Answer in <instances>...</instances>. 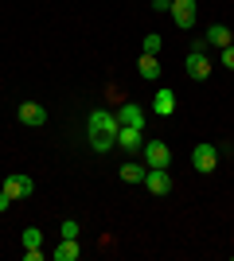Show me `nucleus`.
I'll return each mask as SVG.
<instances>
[{
  "instance_id": "a211bd4d",
  "label": "nucleus",
  "mask_w": 234,
  "mask_h": 261,
  "mask_svg": "<svg viewBox=\"0 0 234 261\" xmlns=\"http://www.w3.org/2000/svg\"><path fill=\"white\" fill-rule=\"evenodd\" d=\"M78 234H82V226H78L74 218H67V222H63V238H78Z\"/></svg>"
},
{
  "instance_id": "ddd939ff",
  "label": "nucleus",
  "mask_w": 234,
  "mask_h": 261,
  "mask_svg": "<svg viewBox=\"0 0 234 261\" xmlns=\"http://www.w3.org/2000/svg\"><path fill=\"white\" fill-rule=\"evenodd\" d=\"M78 253H82L78 238H63V242L55 246V261H78Z\"/></svg>"
},
{
  "instance_id": "6e6552de",
  "label": "nucleus",
  "mask_w": 234,
  "mask_h": 261,
  "mask_svg": "<svg viewBox=\"0 0 234 261\" xmlns=\"http://www.w3.org/2000/svg\"><path fill=\"white\" fill-rule=\"evenodd\" d=\"M16 117H20V125H47V109L39 106V101H23L20 109H16Z\"/></svg>"
},
{
  "instance_id": "2eb2a0df",
  "label": "nucleus",
  "mask_w": 234,
  "mask_h": 261,
  "mask_svg": "<svg viewBox=\"0 0 234 261\" xmlns=\"http://www.w3.org/2000/svg\"><path fill=\"white\" fill-rule=\"evenodd\" d=\"M145 164H121V179L125 184H145Z\"/></svg>"
},
{
  "instance_id": "f3484780",
  "label": "nucleus",
  "mask_w": 234,
  "mask_h": 261,
  "mask_svg": "<svg viewBox=\"0 0 234 261\" xmlns=\"http://www.w3.org/2000/svg\"><path fill=\"white\" fill-rule=\"evenodd\" d=\"M160 47H164V39H160L156 32H148V35H145V55H156Z\"/></svg>"
},
{
  "instance_id": "0eeeda50",
  "label": "nucleus",
  "mask_w": 234,
  "mask_h": 261,
  "mask_svg": "<svg viewBox=\"0 0 234 261\" xmlns=\"http://www.w3.org/2000/svg\"><path fill=\"white\" fill-rule=\"evenodd\" d=\"M188 74L195 78V82H207V78H211V59H207V51L188 55Z\"/></svg>"
},
{
  "instance_id": "f257e3e1",
  "label": "nucleus",
  "mask_w": 234,
  "mask_h": 261,
  "mask_svg": "<svg viewBox=\"0 0 234 261\" xmlns=\"http://www.w3.org/2000/svg\"><path fill=\"white\" fill-rule=\"evenodd\" d=\"M117 113H110V109H94L86 117V141L94 152H113L117 148Z\"/></svg>"
},
{
  "instance_id": "dca6fc26",
  "label": "nucleus",
  "mask_w": 234,
  "mask_h": 261,
  "mask_svg": "<svg viewBox=\"0 0 234 261\" xmlns=\"http://www.w3.org/2000/svg\"><path fill=\"white\" fill-rule=\"evenodd\" d=\"M23 246H28V250H35V246H43V234H39L35 226H28V230H23Z\"/></svg>"
},
{
  "instance_id": "412c9836",
  "label": "nucleus",
  "mask_w": 234,
  "mask_h": 261,
  "mask_svg": "<svg viewBox=\"0 0 234 261\" xmlns=\"http://www.w3.org/2000/svg\"><path fill=\"white\" fill-rule=\"evenodd\" d=\"M8 203H12V195L4 191V187H0V211H8Z\"/></svg>"
},
{
  "instance_id": "9b49d317",
  "label": "nucleus",
  "mask_w": 234,
  "mask_h": 261,
  "mask_svg": "<svg viewBox=\"0 0 234 261\" xmlns=\"http://www.w3.org/2000/svg\"><path fill=\"white\" fill-rule=\"evenodd\" d=\"M203 39H207V47H226V43H234V32L226 28V23H211Z\"/></svg>"
},
{
  "instance_id": "f8f14e48",
  "label": "nucleus",
  "mask_w": 234,
  "mask_h": 261,
  "mask_svg": "<svg viewBox=\"0 0 234 261\" xmlns=\"http://www.w3.org/2000/svg\"><path fill=\"white\" fill-rule=\"evenodd\" d=\"M152 109L160 113V117H172V113H176V90H156Z\"/></svg>"
},
{
  "instance_id": "9d476101",
  "label": "nucleus",
  "mask_w": 234,
  "mask_h": 261,
  "mask_svg": "<svg viewBox=\"0 0 234 261\" xmlns=\"http://www.w3.org/2000/svg\"><path fill=\"white\" fill-rule=\"evenodd\" d=\"M0 187H4V191H8L12 199H28V195L35 191V184L28 179V175H8V179H4Z\"/></svg>"
},
{
  "instance_id": "4468645a",
  "label": "nucleus",
  "mask_w": 234,
  "mask_h": 261,
  "mask_svg": "<svg viewBox=\"0 0 234 261\" xmlns=\"http://www.w3.org/2000/svg\"><path fill=\"white\" fill-rule=\"evenodd\" d=\"M137 74L145 78V82H156V78H160V63H156V55H141V63H137Z\"/></svg>"
},
{
  "instance_id": "39448f33",
  "label": "nucleus",
  "mask_w": 234,
  "mask_h": 261,
  "mask_svg": "<svg viewBox=\"0 0 234 261\" xmlns=\"http://www.w3.org/2000/svg\"><path fill=\"white\" fill-rule=\"evenodd\" d=\"M172 20H176L179 32L195 28V0H172Z\"/></svg>"
},
{
  "instance_id": "f03ea898",
  "label": "nucleus",
  "mask_w": 234,
  "mask_h": 261,
  "mask_svg": "<svg viewBox=\"0 0 234 261\" xmlns=\"http://www.w3.org/2000/svg\"><path fill=\"white\" fill-rule=\"evenodd\" d=\"M141 156H145V168H168V164H172V152H168L164 141H148L145 148H141Z\"/></svg>"
},
{
  "instance_id": "6ab92c4d",
  "label": "nucleus",
  "mask_w": 234,
  "mask_h": 261,
  "mask_svg": "<svg viewBox=\"0 0 234 261\" xmlns=\"http://www.w3.org/2000/svg\"><path fill=\"white\" fill-rule=\"evenodd\" d=\"M223 66H230V70H234V43L223 47Z\"/></svg>"
},
{
  "instance_id": "423d86ee",
  "label": "nucleus",
  "mask_w": 234,
  "mask_h": 261,
  "mask_svg": "<svg viewBox=\"0 0 234 261\" xmlns=\"http://www.w3.org/2000/svg\"><path fill=\"white\" fill-rule=\"evenodd\" d=\"M117 125H125V129H145V109L137 106V101H125V106L117 109Z\"/></svg>"
},
{
  "instance_id": "1a4fd4ad",
  "label": "nucleus",
  "mask_w": 234,
  "mask_h": 261,
  "mask_svg": "<svg viewBox=\"0 0 234 261\" xmlns=\"http://www.w3.org/2000/svg\"><path fill=\"white\" fill-rule=\"evenodd\" d=\"M117 148H121V152H141V148H145V137H141V129H117Z\"/></svg>"
},
{
  "instance_id": "20e7f679",
  "label": "nucleus",
  "mask_w": 234,
  "mask_h": 261,
  "mask_svg": "<svg viewBox=\"0 0 234 261\" xmlns=\"http://www.w3.org/2000/svg\"><path fill=\"white\" fill-rule=\"evenodd\" d=\"M145 187L148 191H152V195H168V191H172V175H168V168H148L145 172Z\"/></svg>"
},
{
  "instance_id": "aec40b11",
  "label": "nucleus",
  "mask_w": 234,
  "mask_h": 261,
  "mask_svg": "<svg viewBox=\"0 0 234 261\" xmlns=\"http://www.w3.org/2000/svg\"><path fill=\"white\" fill-rule=\"evenodd\" d=\"M23 257L28 261H43V250H39V246H35V250H23Z\"/></svg>"
},
{
  "instance_id": "7ed1b4c3",
  "label": "nucleus",
  "mask_w": 234,
  "mask_h": 261,
  "mask_svg": "<svg viewBox=\"0 0 234 261\" xmlns=\"http://www.w3.org/2000/svg\"><path fill=\"white\" fill-rule=\"evenodd\" d=\"M191 168H195V172H215V168H219V152H215L211 144H195V152H191Z\"/></svg>"
}]
</instances>
